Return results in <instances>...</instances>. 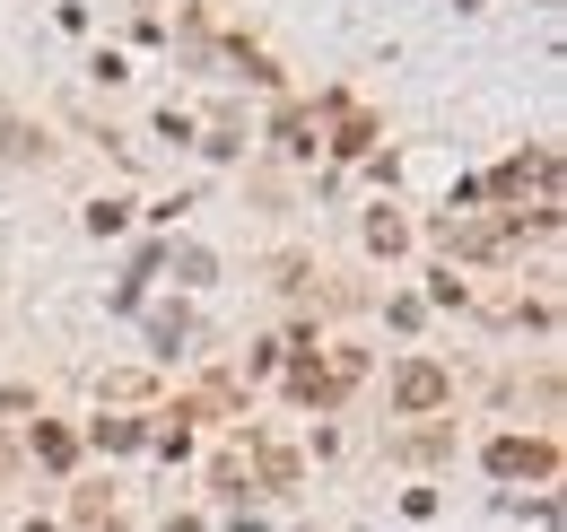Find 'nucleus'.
Listing matches in <instances>:
<instances>
[{
    "mask_svg": "<svg viewBox=\"0 0 567 532\" xmlns=\"http://www.w3.org/2000/svg\"><path fill=\"white\" fill-rule=\"evenodd\" d=\"M498 471H550V454L541 445H498Z\"/></svg>",
    "mask_w": 567,
    "mask_h": 532,
    "instance_id": "f257e3e1",
    "label": "nucleus"
}]
</instances>
